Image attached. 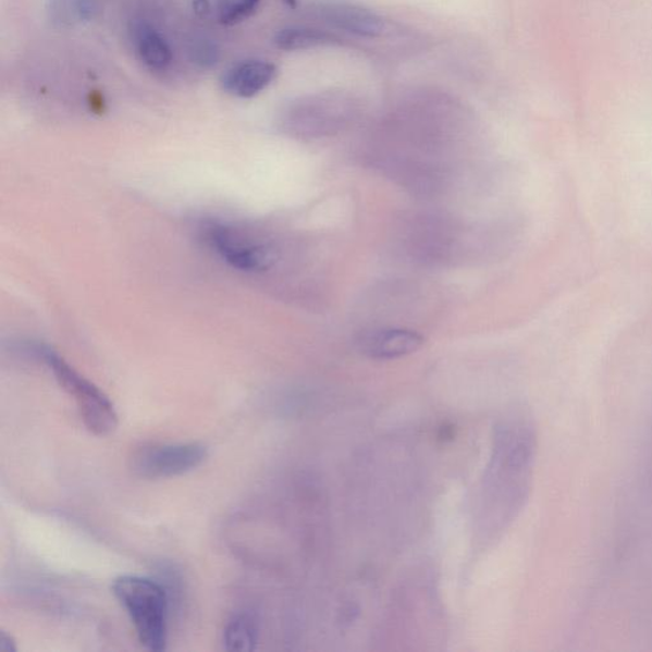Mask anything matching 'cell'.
I'll use <instances>...</instances> for the list:
<instances>
[{"label": "cell", "instance_id": "6da1fadb", "mask_svg": "<svg viewBox=\"0 0 652 652\" xmlns=\"http://www.w3.org/2000/svg\"><path fill=\"white\" fill-rule=\"evenodd\" d=\"M112 593L131 617L142 647L167 650L169 596L162 585L147 577L125 575L112 583Z\"/></svg>", "mask_w": 652, "mask_h": 652}, {"label": "cell", "instance_id": "7a4b0ae2", "mask_svg": "<svg viewBox=\"0 0 652 652\" xmlns=\"http://www.w3.org/2000/svg\"><path fill=\"white\" fill-rule=\"evenodd\" d=\"M36 354L44 359L54 373L59 385L73 396L76 402L82 421L86 429L96 436H109L118 429L119 416L114 404L99 387L73 369L70 364L50 348L39 347Z\"/></svg>", "mask_w": 652, "mask_h": 652}, {"label": "cell", "instance_id": "3957f363", "mask_svg": "<svg viewBox=\"0 0 652 652\" xmlns=\"http://www.w3.org/2000/svg\"><path fill=\"white\" fill-rule=\"evenodd\" d=\"M207 458L208 448L199 442L145 445L133 453L131 468L137 477L156 481L190 473Z\"/></svg>", "mask_w": 652, "mask_h": 652}, {"label": "cell", "instance_id": "277c9868", "mask_svg": "<svg viewBox=\"0 0 652 652\" xmlns=\"http://www.w3.org/2000/svg\"><path fill=\"white\" fill-rule=\"evenodd\" d=\"M206 242L232 268L242 272H263L275 261L271 246L258 242L232 224L213 222L205 229Z\"/></svg>", "mask_w": 652, "mask_h": 652}, {"label": "cell", "instance_id": "5b68a950", "mask_svg": "<svg viewBox=\"0 0 652 652\" xmlns=\"http://www.w3.org/2000/svg\"><path fill=\"white\" fill-rule=\"evenodd\" d=\"M422 335L408 329L380 328L362 333L357 346L372 359H395L415 354L423 346Z\"/></svg>", "mask_w": 652, "mask_h": 652}, {"label": "cell", "instance_id": "8992f818", "mask_svg": "<svg viewBox=\"0 0 652 652\" xmlns=\"http://www.w3.org/2000/svg\"><path fill=\"white\" fill-rule=\"evenodd\" d=\"M276 73V66L267 60H245L223 73L221 85L232 96L253 99L273 84Z\"/></svg>", "mask_w": 652, "mask_h": 652}, {"label": "cell", "instance_id": "52a82bcc", "mask_svg": "<svg viewBox=\"0 0 652 652\" xmlns=\"http://www.w3.org/2000/svg\"><path fill=\"white\" fill-rule=\"evenodd\" d=\"M321 16L329 24L344 32L364 37H378L384 33L385 24L378 14L362 7L332 3L321 7Z\"/></svg>", "mask_w": 652, "mask_h": 652}, {"label": "cell", "instance_id": "ba28073f", "mask_svg": "<svg viewBox=\"0 0 652 652\" xmlns=\"http://www.w3.org/2000/svg\"><path fill=\"white\" fill-rule=\"evenodd\" d=\"M132 34L137 54L149 70L160 72L169 69L174 54L167 39L152 25L138 22Z\"/></svg>", "mask_w": 652, "mask_h": 652}, {"label": "cell", "instance_id": "9c48e42d", "mask_svg": "<svg viewBox=\"0 0 652 652\" xmlns=\"http://www.w3.org/2000/svg\"><path fill=\"white\" fill-rule=\"evenodd\" d=\"M341 44L339 36L315 28H283L274 36V45L283 51H299Z\"/></svg>", "mask_w": 652, "mask_h": 652}, {"label": "cell", "instance_id": "30bf717a", "mask_svg": "<svg viewBox=\"0 0 652 652\" xmlns=\"http://www.w3.org/2000/svg\"><path fill=\"white\" fill-rule=\"evenodd\" d=\"M259 628L250 614H237L223 632V647L227 651L250 652L257 649Z\"/></svg>", "mask_w": 652, "mask_h": 652}, {"label": "cell", "instance_id": "8fae6325", "mask_svg": "<svg viewBox=\"0 0 652 652\" xmlns=\"http://www.w3.org/2000/svg\"><path fill=\"white\" fill-rule=\"evenodd\" d=\"M50 19L60 27H72L93 21L97 13L95 0H51Z\"/></svg>", "mask_w": 652, "mask_h": 652}, {"label": "cell", "instance_id": "7c38bea8", "mask_svg": "<svg viewBox=\"0 0 652 652\" xmlns=\"http://www.w3.org/2000/svg\"><path fill=\"white\" fill-rule=\"evenodd\" d=\"M261 0H223L219 10V20L224 26L239 24L258 11Z\"/></svg>", "mask_w": 652, "mask_h": 652}, {"label": "cell", "instance_id": "4fadbf2b", "mask_svg": "<svg viewBox=\"0 0 652 652\" xmlns=\"http://www.w3.org/2000/svg\"><path fill=\"white\" fill-rule=\"evenodd\" d=\"M192 59L201 69H212L220 59V50L211 40L200 39L195 40L190 48Z\"/></svg>", "mask_w": 652, "mask_h": 652}, {"label": "cell", "instance_id": "5bb4252c", "mask_svg": "<svg viewBox=\"0 0 652 652\" xmlns=\"http://www.w3.org/2000/svg\"><path fill=\"white\" fill-rule=\"evenodd\" d=\"M17 644L13 637L5 631H0V652H16Z\"/></svg>", "mask_w": 652, "mask_h": 652}, {"label": "cell", "instance_id": "9a60e30c", "mask_svg": "<svg viewBox=\"0 0 652 652\" xmlns=\"http://www.w3.org/2000/svg\"><path fill=\"white\" fill-rule=\"evenodd\" d=\"M193 10L199 17H207L212 11L209 0H194Z\"/></svg>", "mask_w": 652, "mask_h": 652}, {"label": "cell", "instance_id": "2e32d148", "mask_svg": "<svg viewBox=\"0 0 652 652\" xmlns=\"http://www.w3.org/2000/svg\"><path fill=\"white\" fill-rule=\"evenodd\" d=\"M283 2L286 3L292 10L297 9V0H283Z\"/></svg>", "mask_w": 652, "mask_h": 652}]
</instances>
